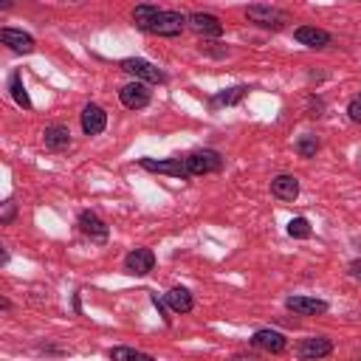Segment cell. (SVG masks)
Segmentation results:
<instances>
[{"label": "cell", "instance_id": "14", "mask_svg": "<svg viewBox=\"0 0 361 361\" xmlns=\"http://www.w3.org/2000/svg\"><path fill=\"white\" fill-rule=\"evenodd\" d=\"M0 39H3V45H8L17 54H31L34 51V37L25 34V31H17V28H3Z\"/></svg>", "mask_w": 361, "mask_h": 361}, {"label": "cell", "instance_id": "6", "mask_svg": "<svg viewBox=\"0 0 361 361\" xmlns=\"http://www.w3.org/2000/svg\"><path fill=\"white\" fill-rule=\"evenodd\" d=\"M152 268H155V254L149 248H133L124 257V271L133 276H147Z\"/></svg>", "mask_w": 361, "mask_h": 361}, {"label": "cell", "instance_id": "16", "mask_svg": "<svg viewBox=\"0 0 361 361\" xmlns=\"http://www.w3.org/2000/svg\"><path fill=\"white\" fill-rule=\"evenodd\" d=\"M271 195L279 197V200H296L299 195V180L293 175H276L271 180Z\"/></svg>", "mask_w": 361, "mask_h": 361}, {"label": "cell", "instance_id": "18", "mask_svg": "<svg viewBox=\"0 0 361 361\" xmlns=\"http://www.w3.org/2000/svg\"><path fill=\"white\" fill-rule=\"evenodd\" d=\"M164 302L169 305V310H175V313H189L192 310V293L186 290V288H172L166 296H164Z\"/></svg>", "mask_w": 361, "mask_h": 361}, {"label": "cell", "instance_id": "22", "mask_svg": "<svg viewBox=\"0 0 361 361\" xmlns=\"http://www.w3.org/2000/svg\"><path fill=\"white\" fill-rule=\"evenodd\" d=\"M8 90H11V96H14V102L20 104V107H31V99H28V93H25V87H23V79H20V73H11V79H8Z\"/></svg>", "mask_w": 361, "mask_h": 361}, {"label": "cell", "instance_id": "23", "mask_svg": "<svg viewBox=\"0 0 361 361\" xmlns=\"http://www.w3.org/2000/svg\"><path fill=\"white\" fill-rule=\"evenodd\" d=\"M296 152H299L302 158H313V155L319 152V141H316V135H302V138L296 141Z\"/></svg>", "mask_w": 361, "mask_h": 361}, {"label": "cell", "instance_id": "20", "mask_svg": "<svg viewBox=\"0 0 361 361\" xmlns=\"http://www.w3.org/2000/svg\"><path fill=\"white\" fill-rule=\"evenodd\" d=\"M248 93V87L245 85H237V87H228V90H223V93H217V96H212V107H220V104H237L243 96Z\"/></svg>", "mask_w": 361, "mask_h": 361}, {"label": "cell", "instance_id": "26", "mask_svg": "<svg viewBox=\"0 0 361 361\" xmlns=\"http://www.w3.org/2000/svg\"><path fill=\"white\" fill-rule=\"evenodd\" d=\"M3 206H6V212H3V220H6V223H8V220H11V217H14V203H11V200H6V203H3Z\"/></svg>", "mask_w": 361, "mask_h": 361}, {"label": "cell", "instance_id": "11", "mask_svg": "<svg viewBox=\"0 0 361 361\" xmlns=\"http://www.w3.org/2000/svg\"><path fill=\"white\" fill-rule=\"evenodd\" d=\"M330 353H333V344H330V338H322V336L305 338V341L296 347V355H299L302 361H316V358H324V355H330Z\"/></svg>", "mask_w": 361, "mask_h": 361}, {"label": "cell", "instance_id": "3", "mask_svg": "<svg viewBox=\"0 0 361 361\" xmlns=\"http://www.w3.org/2000/svg\"><path fill=\"white\" fill-rule=\"evenodd\" d=\"M186 166H189V175H206V172H217L223 166V158L214 152V149H195L186 155Z\"/></svg>", "mask_w": 361, "mask_h": 361}, {"label": "cell", "instance_id": "24", "mask_svg": "<svg viewBox=\"0 0 361 361\" xmlns=\"http://www.w3.org/2000/svg\"><path fill=\"white\" fill-rule=\"evenodd\" d=\"M288 234L305 240V237H310V223H307L305 217H293V220L288 223Z\"/></svg>", "mask_w": 361, "mask_h": 361}, {"label": "cell", "instance_id": "27", "mask_svg": "<svg viewBox=\"0 0 361 361\" xmlns=\"http://www.w3.org/2000/svg\"><path fill=\"white\" fill-rule=\"evenodd\" d=\"M350 276L361 282V262H353V265H350Z\"/></svg>", "mask_w": 361, "mask_h": 361}, {"label": "cell", "instance_id": "15", "mask_svg": "<svg viewBox=\"0 0 361 361\" xmlns=\"http://www.w3.org/2000/svg\"><path fill=\"white\" fill-rule=\"evenodd\" d=\"M42 141H45V147L54 149V152L68 149V147H71V130H68L65 124H51V127H45Z\"/></svg>", "mask_w": 361, "mask_h": 361}, {"label": "cell", "instance_id": "21", "mask_svg": "<svg viewBox=\"0 0 361 361\" xmlns=\"http://www.w3.org/2000/svg\"><path fill=\"white\" fill-rule=\"evenodd\" d=\"M110 358L113 361H155L152 355H147L141 350H133V347H113L110 350Z\"/></svg>", "mask_w": 361, "mask_h": 361}, {"label": "cell", "instance_id": "5", "mask_svg": "<svg viewBox=\"0 0 361 361\" xmlns=\"http://www.w3.org/2000/svg\"><path fill=\"white\" fill-rule=\"evenodd\" d=\"M144 169L149 172H161V175H172V178H192L186 158H166V161H155V158H141L138 161Z\"/></svg>", "mask_w": 361, "mask_h": 361}, {"label": "cell", "instance_id": "4", "mask_svg": "<svg viewBox=\"0 0 361 361\" xmlns=\"http://www.w3.org/2000/svg\"><path fill=\"white\" fill-rule=\"evenodd\" d=\"M245 17L262 28H282L288 23V14L282 8H274V6H248Z\"/></svg>", "mask_w": 361, "mask_h": 361}, {"label": "cell", "instance_id": "2", "mask_svg": "<svg viewBox=\"0 0 361 361\" xmlns=\"http://www.w3.org/2000/svg\"><path fill=\"white\" fill-rule=\"evenodd\" d=\"M121 71H127L130 76H135V82L141 79V82H149V85H161V82L166 79L161 68H155V65L147 62V59H135V56L124 59V62H121Z\"/></svg>", "mask_w": 361, "mask_h": 361}, {"label": "cell", "instance_id": "19", "mask_svg": "<svg viewBox=\"0 0 361 361\" xmlns=\"http://www.w3.org/2000/svg\"><path fill=\"white\" fill-rule=\"evenodd\" d=\"M158 11H161L158 6L141 3V6H135V8H133V23H135V25H138V28L144 31V28H147V25H149V23L155 20V14H158Z\"/></svg>", "mask_w": 361, "mask_h": 361}, {"label": "cell", "instance_id": "17", "mask_svg": "<svg viewBox=\"0 0 361 361\" xmlns=\"http://www.w3.org/2000/svg\"><path fill=\"white\" fill-rule=\"evenodd\" d=\"M296 39L302 45H307V48H324V45H330V34L324 28H313V25L296 28Z\"/></svg>", "mask_w": 361, "mask_h": 361}, {"label": "cell", "instance_id": "10", "mask_svg": "<svg viewBox=\"0 0 361 361\" xmlns=\"http://www.w3.org/2000/svg\"><path fill=\"white\" fill-rule=\"evenodd\" d=\"M251 344H254V347H259V350H265V353H282V350L288 347L285 336H282L279 330H271V327L257 330V333L251 336Z\"/></svg>", "mask_w": 361, "mask_h": 361}, {"label": "cell", "instance_id": "13", "mask_svg": "<svg viewBox=\"0 0 361 361\" xmlns=\"http://www.w3.org/2000/svg\"><path fill=\"white\" fill-rule=\"evenodd\" d=\"M104 127H107V113L99 104H85V110H82V130L87 135H99Z\"/></svg>", "mask_w": 361, "mask_h": 361}, {"label": "cell", "instance_id": "7", "mask_svg": "<svg viewBox=\"0 0 361 361\" xmlns=\"http://www.w3.org/2000/svg\"><path fill=\"white\" fill-rule=\"evenodd\" d=\"M118 99H121L124 107H130V110H141V107L149 104V90H147L144 82H130V85H124V87L118 90Z\"/></svg>", "mask_w": 361, "mask_h": 361}, {"label": "cell", "instance_id": "25", "mask_svg": "<svg viewBox=\"0 0 361 361\" xmlns=\"http://www.w3.org/2000/svg\"><path fill=\"white\" fill-rule=\"evenodd\" d=\"M347 113H350V118H353L355 124H361V93L350 99V104H347Z\"/></svg>", "mask_w": 361, "mask_h": 361}, {"label": "cell", "instance_id": "1", "mask_svg": "<svg viewBox=\"0 0 361 361\" xmlns=\"http://www.w3.org/2000/svg\"><path fill=\"white\" fill-rule=\"evenodd\" d=\"M186 23H189V17H183L180 11H164V8H161V11L155 14V20H152L144 31L158 34V37H178Z\"/></svg>", "mask_w": 361, "mask_h": 361}, {"label": "cell", "instance_id": "8", "mask_svg": "<svg viewBox=\"0 0 361 361\" xmlns=\"http://www.w3.org/2000/svg\"><path fill=\"white\" fill-rule=\"evenodd\" d=\"M189 28L195 34H200V37H220L223 34V23L214 14H206V11L189 14Z\"/></svg>", "mask_w": 361, "mask_h": 361}, {"label": "cell", "instance_id": "9", "mask_svg": "<svg viewBox=\"0 0 361 361\" xmlns=\"http://www.w3.org/2000/svg\"><path fill=\"white\" fill-rule=\"evenodd\" d=\"M79 228H82V234L90 237L93 243H104L107 234H110L107 223H104L99 214H93V212H82V214H79Z\"/></svg>", "mask_w": 361, "mask_h": 361}, {"label": "cell", "instance_id": "12", "mask_svg": "<svg viewBox=\"0 0 361 361\" xmlns=\"http://www.w3.org/2000/svg\"><path fill=\"white\" fill-rule=\"evenodd\" d=\"M288 310L299 313V316H319L327 310V302L324 299H313V296H288Z\"/></svg>", "mask_w": 361, "mask_h": 361}]
</instances>
